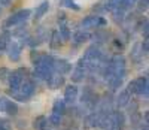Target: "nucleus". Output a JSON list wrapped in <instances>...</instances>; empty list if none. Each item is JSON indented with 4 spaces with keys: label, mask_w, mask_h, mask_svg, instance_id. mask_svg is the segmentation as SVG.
Listing matches in <instances>:
<instances>
[{
    "label": "nucleus",
    "mask_w": 149,
    "mask_h": 130,
    "mask_svg": "<svg viewBox=\"0 0 149 130\" xmlns=\"http://www.w3.org/2000/svg\"><path fill=\"white\" fill-rule=\"evenodd\" d=\"M54 58L48 54H43L34 60V76L39 79H48L54 72Z\"/></svg>",
    "instance_id": "f257e3e1"
},
{
    "label": "nucleus",
    "mask_w": 149,
    "mask_h": 130,
    "mask_svg": "<svg viewBox=\"0 0 149 130\" xmlns=\"http://www.w3.org/2000/svg\"><path fill=\"white\" fill-rule=\"evenodd\" d=\"M30 14H31L30 9H21V11L17 12V14L10 15V17L3 22V27H5V29H9V27H15V25H22L24 22L29 20Z\"/></svg>",
    "instance_id": "f03ea898"
},
{
    "label": "nucleus",
    "mask_w": 149,
    "mask_h": 130,
    "mask_svg": "<svg viewBox=\"0 0 149 130\" xmlns=\"http://www.w3.org/2000/svg\"><path fill=\"white\" fill-rule=\"evenodd\" d=\"M34 90H36L34 82L27 81V82H22L18 90H12V91H14V97H15L17 100L26 102V100H29V97H31V96L34 94Z\"/></svg>",
    "instance_id": "7ed1b4c3"
},
{
    "label": "nucleus",
    "mask_w": 149,
    "mask_h": 130,
    "mask_svg": "<svg viewBox=\"0 0 149 130\" xmlns=\"http://www.w3.org/2000/svg\"><path fill=\"white\" fill-rule=\"evenodd\" d=\"M128 91L139 94V96H145L148 97V91H149V84H148V76H140L137 79H134L130 82L128 85Z\"/></svg>",
    "instance_id": "20e7f679"
},
{
    "label": "nucleus",
    "mask_w": 149,
    "mask_h": 130,
    "mask_svg": "<svg viewBox=\"0 0 149 130\" xmlns=\"http://www.w3.org/2000/svg\"><path fill=\"white\" fill-rule=\"evenodd\" d=\"M106 24V20L102 18L100 15H90V17H86L82 20L81 25H82V29H94V27H103V25Z\"/></svg>",
    "instance_id": "39448f33"
},
{
    "label": "nucleus",
    "mask_w": 149,
    "mask_h": 130,
    "mask_svg": "<svg viewBox=\"0 0 149 130\" xmlns=\"http://www.w3.org/2000/svg\"><path fill=\"white\" fill-rule=\"evenodd\" d=\"M26 73H27L26 69H18L14 73H10V76H9V87H10V90H18L19 88V85L24 82V76H26Z\"/></svg>",
    "instance_id": "423d86ee"
},
{
    "label": "nucleus",
    "mask_w": 149,
    "mask_h": 130,
    "mask_svg": "<svg viewBox=\"0 0 149 130\" xmlns=\"http://www.w3.org/2000/svg\"><path fill=\"white\" fill-rule=\"evenodd\" d=\"M85 76H86V69H85L84 61L81 58L78 61V64H76V67H74L73 72H72V81L73 82H82L85 79Z\"/></svg>",
    "instance_id": "0eeeda50"
},
{
    "label": "nucleus",
    "mask_w": 149,
    "mask_h": 130,
    "mask_svg": "<svg viewBox=\"0 0 149 130\" xmlns=\"http://www.w3.org/2000/svg\"><path fill=\"white\" fill-rule=\"evenodd\" d=\"M6 51H8L9 58H10L12 61H18V60H19V57H21V45H19L18 42L10 41L9 45H8V48H6Z\"/></svg>",
    "instance_id": "6e6552de"
},
{
    "label": "nucleus",
    "mask_w": 149,
    "mask_h": 130,
    "mask_svg": "<svg viewBox=\"0 0 149 130\" xmlns=\"http://www.w3.org/2000/svg\"><path fill=\"white\" fill-rule=\"evenodd\" d=\"M46 82H48V87L51 90H57V88H60L61 85L64 84V76L57 73V72H52V75L46 79Z\"/></svg>",
    "instance_id": "1a4fd4ad"
},
{
    "label": "nucleus",
    "mask_w": 149,
    "mask_h": 130,
    "mask_svg": "<svg viewBox=\"0 0 149 130\" xmlns=\"http://www.w3.org/2000/svg\"><path fill=\"white\" fill-rule=\"evenodd\" d=\"M72 70V64L67 60H55L54 61V72L60 75H67Z\"/></svg>",
    "instance_id": "9d476101"
},
{
    "label": "nucleus",
    "mask_w": 149,
    "mask_h": 130,
    "mask_svg": "<svg viewBox=\"0 0 149 130\" xmlns=\"http://www.w3.org/2000/svg\"><path fill=\"white\" fill-rule=\"evenodd\" d=\"M78 99V87L76 85H69L64 90V103H74Z\"/></svg>",
    "instance_id": "9b49d317"
},
{
    "label": "nucleus",
    "mask_w": 149,
    "mask_h": 130,
    "mask_svg": "<svg viewBox=\"0 0 149 130\" xmlns=\"http://www.w3.org/2000/svg\"><path fill=\"white\" fill-rule=\"evenodd\" d=\"M131 100V94L128 90H124V91L119 93V96L116 97V106L118 108H124V106H127L128 103Z\"/></svg>",
    "instance_id": "f8f14e48"
},
{
    "label": "nucleus",
    "mask_w": 149,
    "mask_h": 130,
    "mask_svg": "<svg viewBox=\"0 0 149 130\" xmlns=\"http://www.w3.org/2000/svg\"><path fill=\"white\" fill-rule=\"evenodd\" d=\"M10 37H12V33L9 30H5L2 34H0V56L6 51V48H8L9 42H10Z\"/></svg>",
    "instance_id": "ddd939ff"
},
{
    "label": "nucleus",
    "mask_w": 149,
    "mask_h": 130,
    "mask_svg": "<svg viewBox=\"0 0 149 130\" xmlns=\"http://www.w3.org/2000/svg\"><path fill=\"white\" fill-rule=\"evenodd\" d=\"M48 9H49V3L48 2H42L39 6H37V9H36V12H34V21H39L46 12H48Z\"/></svg>",
    "instance_id": "4468645a"
},
{
    "label": "nucleus",
    "mask_w": 149,
    "mask_h": 130,
    "mask_svg": "<svg viewBox=\"0 0 149 130\" xmlns=\"http://www.w3.org/2000/svg\"><path fill=\"white\" fill-rule=\"evenodd\" d=\"M90 39V33H86V32H84V29L82 30H78L76 33L73 34V41L76 42V44H84V42H86Z\"/></svg>",
    "instance_id": "2eb2a0df"
},
{
    "label": "nucleus",
    "mask_w": 149,
    "mask_h": 130,
    "mask_svg": "<svg viewBox=\"0 0 149 130\" xmlns=\"http://www.w3.org/2000/svg\"><path fill=\"white\" fill-rule=\"evenodd\" d=\"M61 36H60V33L57 32V30H54L52 32V36H51V41H49V45H51V49H58L60 46H61Z\"/></svg>",
    "instance_id": "dca6fc26"
},
{
    "label": "nucleus",
    "mask_w": 149,
    "mask_h": 130,
    "mask_svg": "<svg viewBox=\"0 0 149 130\" xmlns=\"http://www.w3.org/2000/svg\"><path fill=\"white\" fill-rule=\"evenodd\" d=\"M3 112H6V114H9V115H17V114H18V105H17L15 102H12V100L8 99Z\"/></svg>",
    "instance_id": "f3484780"
},
{
    "label": "nucleus",
    "mask_w": 149,
    "mask_h": 130,
    "mask_svg": "<svg viewBox=\"0 0 149 130\" xmlns=\"http://www.w3.org/2000/svg\"><path fill=\"white\" fill-rule=\"evenodd\" d=\"M34 129H37V130H45L46 129V126H48V118L45 115H40V117H37V118L34 120Z\"/></svg>",
    "instance_id": "a211bd4d"
},
{
    "label": "nucleus",
    "mask_w": 149,
    "mask_h": 130,
    "mask_svg": "<svg viewBox=\"0 0 149 130\" xmlns=\"http://www.w3.org/2000/svg\"><path fill=\"white\" fill-rule=\"evenodd\" d=\"M52 112H57L60 115H63L66 112V103H64V100H57L54 103V106H52Z\"/></svg>",
    "instance_id": "6ab92c4d"
},
{
    "label": "nucleus",
    "mask_w": 149,
    "mask_h": 130,
    "mask_svg": "<svg viewBox=\"0 0 149 130\" xmlns=\"http://www.w3.org/2000/svg\"><path fill=\"white\" fill-rule=\"evenodd\" d=\"M136 3H137V0H119V8L124 11H128V9H133Z\"/></svg>",
    "instance_id": "aec40b11"
},
{
    "label": "nucleus",
    "mask_w": 149,
    "mask_h": 130,
    "mask_svg": "<svg viewBox=\"0 0 149 130\" xmlns=\"http://www.w3.org/2000/svg\"><path fill=\"white\" fill-rule=\"evenodd\" d=\"M58 33H60L63 41H70V30L66 24H60V32Z\"/></svg>",
    "instance_id": "412c9836"
},
{
    "label": "nucleus",
    "mask_w": 149,
    "mask_h": 130,
    "mask_svg": "<svg viewBox=\"0 0 149 130\" xmlns=\"http://www.w3.org/2000/svg\"><path fill=\"white\" fill-rule=\"evenodd\" d=\"M112 14H113V20L115 22H122L124 18H125V11L124 9H115V11H112Z\"/></svg>",
    "instance_id": "4be33fe9"
},
{
    "label": "nucleus",
    "mask_w": 149,
    "mask_h": 130,
    "mask_svg": "<svg viewBox=\"0 0 149 130\" xmlns=\"http://www.w3.org/2000/svg\"><path fill=\"white\" fill-rule=\"evenodd\" d=\"M142 57H143V54H142V51H140V44H136L134 48H133V51H131V58L134 61H139Z\"/></svg>",
    "instance_id": "5701e85b"
},
{
    "label": "nucleus",
    "mask_w": 149,
    "mask_h": 130,
    "mask_svg": "<svg viewBox=\"0 0 149 130\" xmlns=\"http://www.w3.org/2000/svg\"><path fill=\"white\" fill-rule=\"evenodd\" d=\"M61 6H64V8H69V9H73V11H81V8L73 2V0H61L60 2Z\"/></svg>",
    "instance_id": "b1692460"
},
{
    "label": "nucleus",
    "mask_w": 149,
    "mask_h": 130,
    "mask_svg": "<svg viewBox=\"0 0 149 130\" xmlns=\"http://www.w3.org/2000/svg\"><path fill=\"white\" fill-rule=\"evenodd\" d=\"M106 11H115V9H119V0H107L106 5H104Z\"/></svg>",
    "instance_id": "393cba45"
},
{
    "label": "nucleus",
    "mask_w": 149,
    "mask_h": 130,
    "mask_svg": "<svg viewBox=\"0 0 149 130\" xmlns=\"http://www.w3.org/2000/svg\"><path fill=\"white\" fill-rule=\"evenodd\" d=\"M61 117H63V115H60L57 112H52L51 117H49V123H51L52 126H58L61 123Z\"/></svg>",
    "instance_id": "a878e982"
},
{
    "label": "nucleus",
    "mask_w": 149,
    "mask_h": 130,
    "mask_svg": "<svg viewBox=\"0 0 149 130\" xmlns=\"http://www.w3.org/2000/svg\"><path fill=\"white\" fill-rule=\"evenodd\" d=\"M148 3H149V0H140V2L136 3V6H139L140 12H146L148 11Z\"/></svg>",
    "instance_id": "bb28decb"
},
{
    "label": "nucleus",
    "mask_w": 149,
    "mask_h": 130,
    "mask_svg": "<svg viewBox=\"0 0 149 130\" xmlns=\"http://www.w3.org/2000/svg\"><path fill=\"white\" fill-rule=\"evenodd\" d=\"M0 130H12V124L8 120H0Z\"/></svg>",
    "instance_id": "cd10ccee"
},
{
    "label": "nucleus",
    "mask_w": 149,
    "mask_h": 130,
    "mask_svg": "<svg viewBox=\"0 0 149 130\" xmlns=\"http://www.w3.org/2000/svg\"><path fill=\"white\" fill-rule=\"evenodd\" d=\"M142 32H143L145 39H148V18H145L143 22H142Z\"/></svg>",
    "instance_id": "c85d7f7f"
},
{
    "label": "nucleus",
    "mask_w": 149,
    "mask_h": 130,
    "mask_svg": "<svg viewBox=\"0 0 149 130\" xmlns=\"http://www.w3.org/2000/svg\"><path fill=\"white\" fill-rule=\"evenodd\" d=\"M6 102H8V97H0V112H3V111H5Z\"/></svg>",
    "instance_id": "c756f323"
},
{
    "label": "nucleus",
    "mask_w": 149,
    "mask_h": 130,
    "mask_svg": "<svg viewBox=\"0 0 149 130\" xmlns=\"http://www.w3.org/2000/svg\"><path fill=\"white\" fill-rule=\"evenodd\" d=\"M18 123H19V124H18V127H19V129H26V127H27L26 121H22V120H21V121H18Z\"/></svg>",
    "instance_id": "7c9ffc66"
},
{
    "label": "nucleus",
    "mask_w": 149,
    "mask_h": 130,
    "mask_svg": "<svg viewBox=\"0 0 149 130\" xmlns=\"http://www.w3.org/2000/svg\"><path fill=\"white\" fill-rule=\"evenodd\" d=\"M148 123H149V112L146 111L145 112V126H148Z\"/></svg>",
    "instance_id": "2f4dec72"
},
{
    "label": "nucleus",
    "mask_w": 149,
    "mask_h": 130,
    "mask_svg": "<svg viewBox=\"0 0 149 130\" xmlns=\"http://www.w3.org/2000/svg\"><path fill=\"white\" fill-rule=\"evenodd\" d=\"M5 73H8V69H0V78H5Z\"/></svg>",
    "instance_id": "473e14b6"
},
{
    "label": "nucleus",
    "mask_w": 149,
    "mask_h": 130,
    "mask_svg": "<svg viewBox=\"0 0 149 130\" xmlns=\"http://www.w3.org/2000/svg\"><path fill=\"white\" fill-rule=\"evenodd\" d=\"M9 3H10V0H0V5H5V6H6V5H9Z\"/></svg>",
    "instance_id": "72a5a7b5"
},
{
    "label": "nucleus",
    "mask_w": 149,
    "mask_h": 130,
    "mask_svg": "<svg viewBox=\"0 0 149 130\" xmlns=\"http://www.w3.org/2000/svg\"><path fill=\"white\" fill-rule=\"evenodd\" d=\"M140 130H148V126H145L143 129H140Z\"/></svg>",
    "instance_id": "f704fd0d"
},
{
    "label": "nucleus",
    "mask_w": 149,
    "mask_h": 130,
    "mask_svg": "<svg viewBox=\"0 0 149 130\" xmlns=\"http://www.w3.org/2000/svg\"><path fill=\"white\" fill-rule=\"evenodd\" d=\"M0 15H2V8H0Z\"/></svg>",
    "instance_id": "c9c22d12"
}]
</instances>
